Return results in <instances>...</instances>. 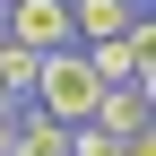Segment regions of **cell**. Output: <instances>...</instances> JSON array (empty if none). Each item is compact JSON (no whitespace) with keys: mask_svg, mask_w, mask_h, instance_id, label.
Wrapping results in <instances>:
<instances>
[{"mask_svg":"<svg viewBox=\"0 0 156 156\" xmlns=\"http://www.w3.org/2000/svg\"><path fill=\"white\" fill-rule=\"evenodd\" d=\"M9 156H69V130L52 122V113L17 104V113H9Z\"/></svg>","mask_w":156,"mask_h":156,"instance_id":"cell-5","label":"cell"},{"mask_svg":"<svg viewBox=\"0 0 156 156\" xmlns=\"http://www.w3.org/2000/svg\"><path fill=\"white\" fill-rule=\"evenodd\" d=\"M0 44H17V52H69V0H17Z\"/></svg>","mask_w":156,"mask_h":156,"instance_id":"cell-3","label":"cell"},{"mask_svg":"<svg viewBox=\"0 0 156 156\" xmlns=\"http://www.w3.org/2000/svg\"><path fill=\"white\" fill-rule=\"evenodd\" d=\"M78 130H104V139H147V130H156V87H147V78L104 87V95H95V113H87Z\"/></svg>","mask_w":156,"mask_h":156,"instance_id":"cell-2","label":"cell"},{"mask_svg":"<svg viewBox=\"0 0 156 156\" xmlns=\"http://www.w3.org/2000/svg\"><path fill=\"white\" fill-rule=\"evenodd\" d=\"M0 35H9V9H0Z\"/></svg>","mask_w":156,"mask_h":156,"instance_id":"cell-8","label":"cell"},{"mask_svg":"<svg viewBox=\"0 0 156 156\" xmlns=\"http://www.w3.org/2000/svg\"><path fill=\"white\" fill-rule=\"evenodd\" d=\"M0 156H9V113H0Z\"/></svg>","mask_w":156,"mask_h":156,"instance_id":"cell-7","label":"cell"},{"mask_svg":"<svg viewBox=\"0 0 156 156\" xmlns=\"http://www.w3.org/2000/svg\"><path fill=\"white\" fill-rule=\"evenodd\" d=\"M69 156H156V130H147V139H104V130H69Z\"/></svg>","mask_w":156,"mask_h":156,"instance_id":"cell-6","label":"cell"},{"mask_svg":"<svg viewBox=\"0 0 156 156\" xmlns=\"http://www.w3.org/2000/svg\"><path fill=\"white\" fill-rule=\"evenodd\" d=\"M139 17V0H69V44L87 52V44H113V35Z\"/></svg>","mask_w":156,"mask_h":156,"instance_id":"cell-4","label":"cell"},{"mask_svg":"<svg viewBox=\"0 0 156 156\" xmlns=\"http://www.w3.org/2000/svg\"><path fill=\"white\" fill-rule=\"evenodd\" d=\"M95 95H104V87H95L87 52L69 44V52H44V69H35V95H26V104H35V113H52L61 130H78V122L95 113Z\"/></svg>","mask_w":156,"mask_h":156,"instance_id":"cell-1","label":"cell"}]
</instances>
